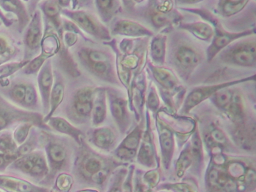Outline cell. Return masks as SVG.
<instances>
[{
	"mask_svg": "<svg viewBox=\"0 0 256 192\" xmlns=\"http://www.w3.org/2000/svg\"><path fill=\"white\" fill-rule=\"evenodd\" d=\"M73 56L88 72L102 80L113 82L115 80L113 60L110 54L98 48L78 44Z\"/></svg>",
	"mask_w": 256,
	"mask_h": 192,
	"instance_id": "1",
	"label": "cell"
},
{
	"mask_svg": "<svg viewBox=\"0 0 256 192\" xmlns=\"http://www.w3.org/2000/svg\"><path fill=\"white\" fill-rule=\"evenodd\" d=\"M42 134L44 136V153L49 168L48 176L42 182L49 184L55 176L66 170L70 166V150L64 140L54 136L48 132Z\"/></svg>",
	"mask_w": 256,
	"mask_h": 192,
	"instance_id": "2",
	"label": "cell"
},
{
	"mask_svg": "<svg viewBox=\"0 0 256 192\" xmlns=\"http://www.w3.org/2000/svg\"><path fill=\"white\" fill-rule=\"evenodd\" d=\"M34 123L37 128L50 130L44 122L42 114L26 110L8 102L4 96H0V132L8 130V128L22 122Z\"/></svg>",
	"mask_w": 256,
	"mask_h": 192,
	"instance_id": "3",
	"label": "cell"
},
{
	"mask_svg": "<svg viewBox=\"0 0 256 192\" xmlns=\"http://www.w3.org/2000/svg\"><path fill=\"white\" fill-rule=\"evenodd\" d=\"M95 88L83 86L74 90L68 96L65 106L67 120L72 123L80 124L91 116Z\"/></svg>",
	"mask_w": 256,
	"mask_h": 192,
	"instance_id": "4",
	"label": "cell"
},
{
	"mask_svg": "<svg viewBox=\"0 0 256 192\" xmlns=\"http://www.w3.org/2000/svg\"><path fill=\"white\" fill-rule=\"evenodd\" d=\"M222 62L230 66L252 67L256 66V43L254 39H248L228 46L220 54Z\"/></svg>",
	"mask_w": 256,
	"mask_h": 192,
	"instance_id": "5",
	"label": "cell"
},
{
	"mask_svg": "<svg viewBox=\"0 0 256 192\" xmlns=\"http://www.w3.org/2000/svg\"><path fill=\"white\" fill-rule=\"evenodd\" d=\"M61 14L74 22L82 31L85 32L96 38L102 40H108L112 38L108 30L90 12L82 9L71 10L62 8Z\"/></svg>",
	"mask_w": 256,
	"mask_h": 192,
	"instance_id": "6",
	"label": "cell"
},
{
	"mask_svg": "<svg viewBox=\"0 0 256 192\" xmlns=\"http://www.w3.org/2000/svg\"><path fill=\"white\" fill-rule=\"evenodd\" d=\"M24 34V51L22 60L30 61L42 51V40L44 34V22L40 9H36L31 16L30 22L25 28Z\"/></svg>",
	"mask_w": 256,
	"mask_h": 192,
	"instance_id": "7",
	"label": "cell"
},
{
	"mask_svg": "<svg viewBox=\"0 0 256 192\" xmlns=\"http://www.w3.org/2000/svg\"><path fill=\"white\" fill-rule=\"evenodd\" d=\"M172 60L181 76L188 78L200 64L202 56L194 46L188 44H180L174 50Z\"/></svg>",
	"mask_w": 256,
	"mask_h": 192,
	"instance_id": "8",
	"label": "cell"
},
{
	"mask_svg": "<svg viewBox=\"0 0 256 192\" xmlns=\"http://www.w3.org/2000/svg\"><path fill=\"white\" fill-rule=\"evenodd\" d=\"M254 34V30H246V31L239 32H230L226 31L221 26L216 27L212 42L206 50L208 61H212L222 50L227 48L234 40Z\"/></svg>",
	"mask_w": 256,
	"mask_h": 192,
	"instance_id": "9",
	"label": "cell"
},
{
	"mask_svg": "<svg viewBox=\"0 0 256 192\" xmlns=\"http://www.w3.org/2000/svg\"><path fill=\"white\" fill-rule=\"evenodd\" d=\"M53 62L52 58L46 60L42 68L38 73V88L40 92V100H41L42 109L44 116L47 115L50 108V92L54 81V76Z\"/></svg>",
	"mask_w": 256,
	"mask_h": 192,
	"instance_id": "10",
	"label": "cell"
},
{
	"mask_svg": "<svg viewBox=\"0 0 256 192\" xmlns=\"http://www.w3.org/2000/svg\"><path fill=\"white\" fill-rule=\"evenodd\" d=\"M251 78H247L245 79L239 80L232 81V82L197 87V88H194L187 96L182 110H184V112H190L192 108L197 106L198 104H200L203 100H206L208 98L211 97L214 93L216 92L218 90L230 86L234 85V84H239V82H244V81L248 80H251Z\"/></svg>",
	"mask_w": 256,
	"mask_h": 192,
	"instance_id": "11",
	"label": "cell"
},
{
	"mask_svg": "<svg viewBox=\"0 0 256 192\" xmlns=\"http://www.w3.org/2000/svg\"><path fill=\"white\" fill-rule=\"evenodd\" d=\"M0 190L5 192H50L48 188L14 176L0 174Z\"/></svg>",
	"mask_w": 256,
	"mask_h": 192,
	"instance_id": "12",
	"label": "cell"
},
{
	"mask_svg": "<svg viewBox=\"0 0 256 192\" xmlns=\"http://www.w3.org/2000/svg\"><path fill=\"white\" fill-rule=\"evenodd\" d=\"M70 50L64 45L62 40L59 50L54 56L56 64L55 68L60 70L64 76H68L72 79H77L82 75V72L79 69L76 58Z\"/></svg>",
	"mask_w": 256,
	"mask_h": 192,
	"instance_id": "13",
	"label": "cell"
},
{
	"mask_svg": "<svg viewBox=\"0 0 256 192\" xmlns=\"http://www.w3.org/2000/svg\"><path fill=\"white\" fill-rule=\"evenodd\" d=\"M0 8L17 18L16 31L22 34L30 22L31 16L23 0H0Z\"/></svg>",
	"mask_w": 256,
	"mask_h": 192,
	"instance_id": "14",
	"label": "cell"
},
{
	"mask_svg": "<svg viewBox=\"0 0 256 192\" xmlns=\"http://www.w3.org/2000/svg\"><path fill=\"white\" fill-rule=\"evenodd\" d=\"M42 14L44 25L54 28L58 34H62V14L58 0H42L38 4Z\"/></svg>",
	"mask_w": 256,
	"mask_h": 192,
	"instance_id": "15",
	"label": "cell"
},
{
	"mask_svg": "<svg viewBox=\"0 0 256 192\" xmlns=\"http://www.w3.org/2000/svg\"><path fill=\"white\" fill-rule=\"evenodd\" d=\"M74 162L76 174L84 178H91L103 169L102 162L96 156L84 152L80 153Z\"/></svg>",
	"mask_w": 256,
	"mask_h": 192,
	"instance_id": "16",
	"label": "cell"
},
{
	"mask_svg": "<svg viewBox=\"0 0 256 192\" xmlns=\"http://www.w3.org/2000/svg\"><path fill=\"white\" fill-rule=\"evenodd\" d=\"M54 81L50 92V100H49L50 108L47 115L44 116V122L48 118L54 115L56 110L60 108L65 98L66 80L64 75L58 69L55 68L54 69Z\"/></svg>",
	"mask_w": 256,
	"mask_h": 192,
	"instance_id": "17",
	"label": "cell"
},
{
	"mask_svg": "<svg viewBox=\"0 0 256 192\" xmlns=\"http://www.w3.org/2000/svg\"><path fill=\"white\" fill-rule=\"evenodd\" d=\"M48 126L50 130H54L61 134L70 136L72 139L74 140L78 145L82 144L83 141V133L82 130L73 124L71 122L68 121L67 118L62 116L50 117L44 122Z\"/></svg>",
	"mask_w": 256,
	"mask_h": 192,
	"instance_id": "18",
	"label": "cell"
},
{
	"mask_svg": "<svg viewBox=\"0 0 256 192\" xmlns=\"http://www.w3.org/2000/svg\"><path fill=\"white\" fill-rule=\"evenodd\" d=\"M112 33L114 34L128 36V37H143L152 36L154 32L136 21L130 20H120L114 25Z\"/></svg>",
	"mask_w": 256,
	"mask_h": 192,
	"instance_id": "19",
	"label": "cell"
},
{
	"mask_svg": "<svg viewBox=\"0 0 256 192\" xmlns=\"http://www.w3.org/2000/svg\"><path fill=\"white\" fill-rule=\"evenodd\" d=\"M210 187L223 192H234L238 190V184L228 174L216 169H212L208 174Z\"/></svg>",
	"mask_w": 256,
	"mask_h": 192,
	"instance_id": "20",
	"label": "cell"
},
{
	"mask_svg": "<svg viewBox=\"0 0 256 192\" xmlns=\"http://www.w3.org/2000/svg\"><path fill=\"white\" fill-rule=\"evenodd\" d=\"M26 84L28 81L16 80L13 81L12 84H8L7 86L2 87L0 92L4 96L5 98L8 99V102L22 108L26 94Z\"/></svg>",
	"mask_w": 256,
	"mask_h": 192,
	"instance_id": "21",
	"label": "cell"
},
{
	"mask_svg": "<svg viewBox=\"0 0 256 192\" xmlns=\"http://www.w3.org/2000/svg\"><path fill=\"white\" fill-rule=\"evenodd\" d=\"M20 52L16 40L7 32L0 31V64L12 61Z\"/></svg>",
	"mask_w": 256,
	"mask_h": 192,
	"instance_id": "22",
	"label": "cell"
},
{
	"mask_svg": "<svg viewBox=\"0 0 256 192\" xmlns=\"http://www.w3.org/2000/svg\"><path fill=\"white\" fill-rule=\"evenodd\" d=\"M106 93L102 88H95L94 104H92V120L94 126H100L106 120Z\"/></svg>",
	"mask_w": 256,
	"mask_h": 192,
	"instance_id": "23",
	"label": "cell"
},
{
	"mask_svg": "<svg viewBox=\"0 0 256 192\" xmlns=\"http://www.w3.org/2000/svg\"><path fill=\"white\" fill-rule=\"evenodd\" d=\"M180 28L190 32L194 37L202 40L208 42L214 37V28L208 22H185V24H180Z\"/></svg>",
	"mask_w": 256,
	"mask_h": 192,
	"instance_id": "24",
	"label": "cell"
},
{
	"mask_svg": "<svg viewBox=\"0 0 256 192\" xmlns=\"http://www.w3.org/2000/svg\"><path fill=\"white\" fill-rule=\"evenodd\" d=\"M160 130V141L162 154L163 163L168 166L172 159L174 150V139L172 132L166 126L160 122L158 126Z\"/></svg>",
	"mask_w": 256,
	"mask_h": 192,
	"instance_id": "25",
	"label": "cell"
},
{
	"mask_svg": "<svg viewBox=\"0 0 256 192\" xmlns=\"http://www.w3.org/2000/svg\"><path fill=\"white\" fill-rule=\"evenodd\" d=\"M150 66L154 74V78L162 86L167 90H172L178 85V78L172 70L157 66H154L151 64Z\"/></svg>",
	"mask_w": 256,
	"mask_h": 192,
	"instance_id": "26",
	"label": "cell"
},
{
	"mask_svg": "<svg viewBox=\"0 0 256 192\" xmlns=\"http://www.w3.org/2000/svg\"><path fill=\"white\" fill-rule=\"evenodd\" d=\"M92 142L102 150H108L114 142L115 136L112 129L107 127L95 129L92 134Z\"/></svg>",
	"mask_w": 256,
	"mask_h": 192,
	"instance_id": "27",
	"label": "cell"
},
{
	"mask_svg": "<svg viewBox=\"0 0 256 192\" xmlns=\"http://www.w3.org/2000/svg\"><path fill=\"white\" fill-rule=\"evenodd\" d=\"M167 37L164 34L154 36L150 44V56L152 61L158 66L164 63Z\"/></svg>",
	"mask_w": 256,
	"mask_h": 192,
	"instance_id": "28",
	"label": "cell"
},
{
	"mask_svg": "<svg viewBox=\"0 0 256 192\" xmlns=\"http://www.w3.org/2000/svg\"><path fill=\"white\" fill-rule=\"evenodd\" d=\"M248 2L250 0H218L217 10L221 16L228 18L240 12Z\"/></svg>",
	"mask_w": 256,
	"mask_h": 192,
	"instance_id": "29",
	"label": "cell"
},
{
	"mask_svg": "<svg viewBox=\"0 0 256 192\" xmlns=\"http://www.w3.org/2000/svg\"><path fill=\"white\" fill-rule=\"evenodd\" d=\"M29 62L28 60H20L0 64V85L2 87L7 86L10 84L8 78L22 70Z\"/></svg>",
	"mask_w": 256,
	"mask_h": 192,
	"instance_id": "30",
	"label": "cell"
},
{
	"mask_svg": "<svg viewBox=\"0 0 256 192\" xmlns=\"http://www.w3.org/2000/svg\"><path fill=\"white\" fill-rule=\"evenodd\" d=\"M96 7L101 20L108 22L112 20L118 10V0H95Z\"/></svg>",
	"mask_w": 256,
	"mask_h": 192,
	"instance_id": "31",
	"label": "cell"
},
{
	"mask_svg": "<svg viewBox=\"0 0 256 192\" xmlns=\"http://www.w3.org/2000/svg\"><path fill=\"white\" fill-rule=\"evenodd\" d=\"M41 103L40 102V96L36 90L35 84L31 81H28L26 84V94H25L24 102L23 109L26 110L38 112L41 108Z\"/></svg>",
	"mask_w": 256,
	"mask_h": 192,
	"instance_id": "32",
	"label": "cell"
},
{
	"mask_svg": "<svg viewBox=\"0 0 256 192\" xmlns=\"http://www.w3.org/2000/svg\"><path fill=\"white\" fill-rule=\"evenodd\" d=\"M226 110L228 112L229 116L234 121L241 123L244 120V108L240 96L234 93L232 102L229 104Z\"/></svg>",
	"mask_w": 256,
	"mask_h": 192,
	"instance_id": "33",
	"label": "cell"
},
{
	"mask_svg": "<svg viewBox=\"0 0 256 192\" xmlns=\"http://www.w3.org/2000/svg\"><path fill=\"white\" fill-rule=\"evenodd\" d=\"M53 56L41 51L40 55L31 60L23 68L20 70L22 73L24 75H36L40 72V69L42 67L46 60L52 58Z\"/></svg>",
	"mask_w": 256,
	"mask_h": 192,
	"instance_id": "34",
	"label": "cell"
},
{
	"mask_svg": "<svg viewBox=\"0 0 256 192\" xmlns=\"http://www.w3.org/2000/svg\"><path fill=\"white\" fill-rule=\"evenodd\" d=\"M18 145L13 138L12 133L8 130L0 132V153L14 154Z\"/></svg>",
	"mask_w": 256,
	"mask_h": 192,
	"instance_id": "35",
	"label": "cell"
},
{
	"mask_svg": "<svg viewBox=\"0 0 256 192\" xmlns=\"http://www.w3.org/2000/svg\"><path fill=\"white\" fill-rule=\"evenodd\" d=\"M110 110L114 118L116 120L118 124L124 126L127 118L125 100L120 98H114L112 99L110 102Z\"/></svg>",
	"mask_w": 256,
	"mask_h": 192,
	"instance_id": "36",
	"label": "cell"
},
{
	"mask_svg": "<svg viewBox=\"0 0 256 192\" xmlns=\"http://www.w3.org/2000/svg\"><path fill=\"white\" fill-rule=\"evenodd\" d=\"M143 144L140 147L138 153V160L142 164L146 166H152L154 162V152L151 146L150 139L148 138V134L145 135Z\"/></svg>",
	"mask_w": 256,
	"mask_h": 192,
	"instance_id": "37",
	"label": "cell"
},
{
	"mask_svg": "<svg viewBox=\"0 0 256 192\" xmlns=\"http://www.w3.org/2000/svg\"><path fill=\"white\" fill-rule=\"evenodd\" d=\"M227 88H222L211 96L214 104L222 110H226L233 97V92Z\"/></svg>",
	"mask_w": 256,
	"mask_h": 192,
	"instance_id": "38",
	"label": "cell"
},
{
	"mask_svg": "<svg viewBox=\"0 0 256 192\" xmlns=\"http://www.w3.org/2000/svg\"><path fill=\"white\" fill-rule=\"evenodd\" d=\"M34 126H36L34 123L29 122H22L16 126L12 134L13 138H14V140L17 142L18 145H22L26 140V139L29 138L31 130Z\"/></svg>",
	"mask_w": 256,
	"mask_h": 192,
	"instance_id": "39",
	"label": "cell"
},
{
	"mask_svg": "<svg viewBox=\"0 0 256 192\" xmlns=\"http://www.w3.org/2000/svg\"><path fill=\"white\" fill-rule=\"evenodd\" d=\"M74 180L72 176L67 172H60L54 181V188L58 192H70L72 187Z\"/></svg>",
	"mask_w": 256,
	"mask_h": 192,
	"instance_id": "40",
	"label": "cell"
},
{
	"mask_svg": "<svg viewBox=\"0 0 256 192\" xmlns=\"http://www.w3.org/2000/svg\"><path fill=\"white\" fill-rule=\"evenodd\" d=\"M193 157L191 151L186 150L182 152L176 163V172L178 177H182L186 170L190 168L192 162Z\"/></svg>",
	"mask_w": 256,
	"mask_h": 192,
	"instance_id": "41",
	"label": "cell"
},
{
	"mask_svg": "<svg viewBox=\"0 0 256 192\" xmlns=\"http://www.w3.org/2000/svg\"><path fill=\"white\" fill-rule=\"evenodd\" d=\"M140 136H142V132L138 128H136L133 130L125 140L120 146L124 148H128L130 150H134L136 151L138 146L139 142H140Z\"/></svg>",
	"mask_w": 256,
	"mask_h": 192,
	"instance_id": "42",
	"label": "cell"
},
{
	"mask_svg": "<svg viewBox=\"0 0 256 192\" xmlns=\"http://www.w3.org/2000/svg\"><path fill=\"white\" fill-rule=\"evenodd\" d=\"M245 172V166L240 162H230L228 165L227 174L230 178H242Z\"/></svg>",
	"mask_w": 256,
	"mask_h": 192,
	"instance_id": "43",
	"label": "cell"
},
{
	"mask_svg": "<svg viewBox=\"0 0 256 192\" xmlns=\"http://www.w3.org/2000/svg\"><path fill=\"white\" fill-rule=\"evenodd\" d=\"M62 30L64 32H70L76 33L78 36H82L86 40H89V39L84 36L83 32L80 30V28L74 24L72 21L70 20L68 18H62Z\"/></svg>",
	"mask_w": 256,
	"mask_h": 192,
	"instance_id": "44",
	"label": "cell"
},
{
	"mask_svg": "<svg viewBox=\"0 0 256 192\" xmlns=\"http://www.w3.org/2000/svg\"><path fill=\"white\" fill-rule=\"evenodd\" d=\"M151 20H152V24L156 27L161 28L164 26L168 24L169 20L167 16L164 15V13L160 12H154L151 14Z\"/></svg>",
	"mask_w": 256,
	"mask_h": 192,
	"instance_id": "45",
	"label": "cell"
},
{
	"mask_svg": "<svg viewBox=\"0 0 256 192\" xmlns=\"http://www.w3.org/2000/svg\"><path fill=\"white\" fill-rule=\"evenodd\" d=\"M160 180V172L157 170H150L146 172L144 176V180L146 186L150 188H154L158 184Z\"/></svg>",
	"mask_w": 256,
	"mask_h": 192,
	"instance_id": "46",
	"label": "cell"
},
{
	"mask_svg": "<svg viewBox=\"0 0 256 192\" xmlns=\"http://www.w3.org/2000/svg\"><path fill=\"white\" fill-rule=\"evenodd\" d=\"M64 45L68 49L73 48L78 42V34L70 32H64L62 36Z\"/></svg>",
	"mask_w": 256,
	"mask_h": 192,
	"instance_id": "47",
	"label": "cell"
},
{
	"mask_svg": "<svg viewBox=\"0 0 256 192\" xmlns=\"http://www.w3.org/2000/svg\"><path fill=\"white\" fill-rule=\"evenodd\" d=\"M18 158L16 154L0 153V172H4L14 160Z\"/></svg>",
	"mask_w": 256,
	"mask_h": 192,
	"instance_id": "48",
	"label": "cell"
},
{
	"mask_svg": "<svg viewBox=\"0 0 256 192\" xmlns=\"http://www.w3.org/2000/svg\"><path fill=\"white\" fill-rule=\"evenodd\" d=\"M210 140L212 144L224 145L227 142L226 135L220 129L215 128L211 132Z\"/></svg>",
	"mask_w": 256,
	"mask_h": 192,
	"instance_id": "49",
	"label": "cell"
},
{
	"mask_svg": "<svg viewBox=\"0 0 256 192\" xmlns=\"http://www.w3.org/2000/svg\"><path fill=\"white\" fill-rule=\"evenodd\" d=\"M192 154L193 158H199L202 156V142L198 135L194 134L192 139Z\"/></svg>",
	"mask_w": 256,
	"mask_h": 192,
	"instance_id": "50",
	"label": "cell"
},
{
	"mask_svg": "<svg viewBox=\"0 0 256 192\" xmlns=\"http://www.w3.org/2000/svg\"><path fill=\"white\" fill-rule=\"evenodd\" d=\"M244 184L246 186H254L256 184V176L254 170L248 169L246 171L244 176Z\"/></svg>",
	"mask_w": 256,
	"mask_h": 192,
	"instance_id": "51",
	"label": "cell"
},
{
	"mask_svg": "<svg viewBox=\"0 0 256 192\" xmlns=\"http://www.w3.org/2000/svg\"><path fill=\"white\" fill-rule=\"evenodd\" d=\"M136 154V151L134 150H128V148H124L120 146L118 150V156L122 159H131L134 158Z\"/></svg>",
	"mask_w": 256,
	"mask_h": 192,
	"instance_id": "52",
	"label": "cell"
},
{
	"mask_svg": "<svg viewBox=\"0 0 256 192\" xmlns=\"http://www.w3.org/2000/svg\"><path fill=\"white\" fill-rule=\"evenodd\" d=\"M91 0H72L71 10H82L89 7Z\"/></svg>",
	"mask_w": 256,
	"mask_h": 192,
	"instance_id": "53",
	"label": "cell"
},
{
	"mask_svg": "<svg viewBox=\"0 0 256 192\" xmlns=\"http://www.w3.org/2000/svg\"><path fill=\"white\" fill-rule=\"evenodd\" d=\"M107 176V170L104 169H102L101 170L98 171L95 175L92 176L90 180H92V182H94V183H96V184H100L106 181Z\"/></svg>",
	"mask_w": 256,
	"mask_h": 192,
	"instance_id": "54",
	"label": "cell"
},
{
	"mask_svg": "<svg viewBox=\"0 0 256 192\" xmlns=\"http://www.w3.org/2000/svg\"><path fill=\"white\" fill-rule=\"evenodd\" d=\"M0 20L2 21L6 27H11L17 24V19H14V18L12 19V18H8L1 8H0Z\"/></svg>",
	"mask_w": 256,
	"mask_h": 192,
	"instance_id": "55",
	"label": "cell"
},
{
	"mask_svg": "<svg viewBox=\"0 0 256 192\" xmlns=\"http://www.w3.org/2000/svg\"><path fill=\"white\" fill-rule=\"evenodd\" d=\"M148 104H149L150 108L151 109H157L158 106V97L156 94H155L154 92H151L149 94V98H148Z\"/></svg>",
	"mask_w": 256,
	"mask_h": 192,
	"instance_id": "56",
	"label": "cell"
},
{
	"mask_svg": "<svg viewBox=\"0 0 256 192\" xmlns=\"http://www.w3.org/2000/svg\"><path fill=\"white\" fill-rule=\"evenodd\" d=\"M41 1L42 0H29V1L28 2L26 8H28V12H29L31 16H32L34 12L36 10L37 6H38V3Z\"/></svg>",
	"mask_w": 256,
	"mask_h": 192,
	"instance_id": "57",
	"label": "cell"
},
{
	"mask_svg": "<svg viewBox=\"0 0 256 192\" xmlns=\"http://www.w3.org/2000/svg\"><path fill=\"white\" fill-rule=\"evenodd\" d=\"M58 2L61 8L70 9L71 8L72 0H58Z\"/></svg>",
	"mask_w": 256,
	"mask_h": 192,
	"instance_id": "58",
	"label": "cell"
},
{
	"mask_svg": "<svg viewBox=\"0 0 256 192\" xmlns=\"http://www.w3.org/2000/svg\"><path fill=\"white\" fill-rule=\"evenodd\" d=\"M136 192H152L151 188L148 186H144L142 184H138L136 187Z\"/></svg>",
	"mask_w": 256,
	"mask_h": 192,
	"instance_id": "59",
	"label": "cell"
},
{
	"mask_svg": "<svg viewBox=\"0 0 256 192\" xmlns=\"http://www.w3.org/2000/svg\"><path fill=\"white\" fill-rule=\"evenodd\" d=\"M202 1L204 0H176L179 4H193Z\"/></svg>",
	"mask_w": 256,
	"mask_h": 192,
	"instance_id": "60",
	"label": "cell"
},
{
	"mask_svg": "<svg viewBox=\"0 0 256 192\" xmlns=\"http://www.w3.org/2000/svg\"><path fill=\"white\" fill-rule=\"evenodd\" d=\"M98 192L97 190H94V189H89V188H86V189H82V190H78V192Z\"/></svg>",
	"mask_w": 256,
	"mask_h": 192,
	"instance_id": "61",
	"label": "cell"
},
{
	"mask_svg": "<svg viewBox=\"0 0 256 192\" xmlns=\"http://www.w3.org/2000/svg\"><path fill=\"white\" fill-rule=\"evenodd\" d=\"M2 21L0 20V26H2Z\"/></svg>",
	"mask_w": 256,
	"mask_h": 192,
	"instance_id": "62",
	"label": "cell"
},
{
	"mask_svg": "<svg viewBox=\"0 0 256 192\" xmlns=\"http://www.w3.org/2000/svg\"><path fill=\"white\" fill-rule=\"evenodd\" d=\"M24 2H28L29 0H23Z\"/></svg>",
	"mask_w": 256,
	"mask_h": 192,
	"instance_id": "63",
	"label": "cell"
},
{
	"mask_svg": "<svg viewBox=\"0 0 256 192\" xmlns=\"http://www.w3.org/2000/svg\"><path fill=\"white\" fill-rule=\"evenodd\" d=\"M0 192H2V190H0Z\"/></svg>",
	"mask_w": 256,
	"mask_h": 192,
	"instance_id": "64",
	"label": "cell"
}]
</instances>
